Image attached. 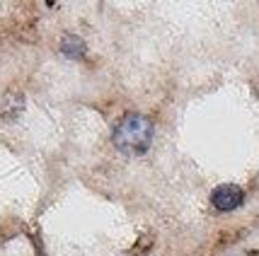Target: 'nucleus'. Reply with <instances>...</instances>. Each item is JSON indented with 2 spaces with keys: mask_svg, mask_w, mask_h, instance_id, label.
Masks as SVG:
<instances>
[{
  "mask_svg": "<svg viewBox=\"0 0 259 256\" xmlns=\"http://www.w3.org/2000/svg\"><path fill=\"white\" fill-rule=\"evenodd\" d=\"M114 145L128 155H143L153 143V123L143 114H126L114 126Z\"/></svg>",
  "mask_w": 259,
  "mask_h": 256,
  "instance_id": "f257e3e1",
  "label": "nucleus"
},
{
  "mask_svg": "<svg viewBox=\"0 0 259 256\" xmlns=\"http://www.w3.org/2000/svg\"><path fill=\"white\" fill-rule=\"evenodd\" d=\"M242 198H245V193L235 184H221L211 193V203H213L215 211H221V213L235 211L237 206H242Z\"/></svg>",
  "mask_w": 259,
  "mask_h": 256,
  "instance_id": "f03ea898",
  "label": "nucleus"
},
{
  "mask_svg": "<svg viewBox=\"0 0 259 256\" xmlns=\"http://www.w3.org/2000/svg\"><path fill=\"white\" fill-rule=\"evenodd\" d=\"M61 51H63L68 58H82L85 56V44H82V39L75 36V34H66V36L61 39Z\"/></svg>",
  "mask_w": 259,
  "mask_h": 256,
  "instance_id": "7ed1b4c3",
  "label": "nucleus"
},
{
  "mask_svg": "<svg viewBox=\"0 0 259 256\" xmlns=\"http://www.w3.org/2000/svg\"><path fill=\"white\" fill-rule=\"evenodd\" d=\"M153 244V237H150V234H148V237H143V239H138V242H136V246H134V254H138V251H148L146 246H150Z\"/></svg>",
  "mask_w": 259,
  "mask_h": 256,
  "instance_id": "20e7f679",
  "label": "nucleus"
}]
</instances>
